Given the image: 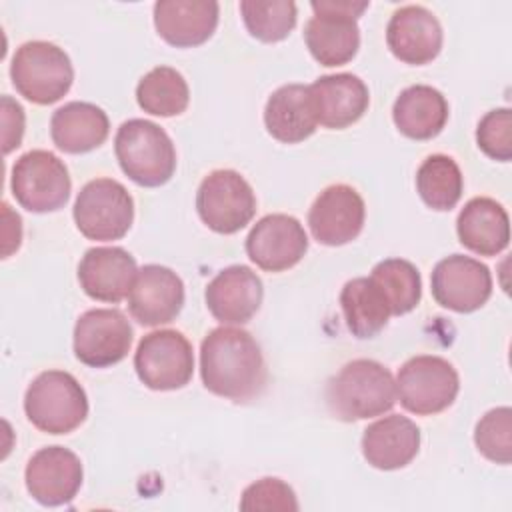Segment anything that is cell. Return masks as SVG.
I'll return each instance as SVG.
<instances>
[{
    "label": "cell",
    "mask_w": 512,
    "mask_h": 512,
    "mask_svg": "<svg viewBox=\"0 0 512 512\" xmlns=\"http://www.w3.org/2000/svg\"><path fill=\"white\" fill-rule=\"evenodd\" d=\"M10 188L22 208L44 214L60 210L68 202L72 182L66 164L56 154L30 150L14 162Z\"/></svg>",
    "instance_id": "cell-9"
},
{
    "label": "cell",
    "mask_w": 512,
    "mask_h": 512,
    "mask_svg": "<svg viewBox=\"0 0 512 512\" xmlns=\"http://www.w3.org/2000/svg\"><path fill=\"white\" fill-rule=\"evenodd\" d=\"M370 278L386 296L394 316L408 314L418 306L422 296V280L412 262L404 258H386L372 268Z\"/></svg>",
    "instance_id": "cell-31"
},
{
    "label": "cell",
    "mask_w": 512,
    "mask_h": 512,
    "mask_svg": "<svg viewBox=\"0 0 512 512\" xmlns=\"http://www.w3.org/2000/svg\"><path fill=\"white\" fill-rule=\"evenodd\" d=\"M464 188L460 166L446 154L428 156L416 172V190L432 210H450L458 204Z\"/></svg>",
    "instance_id": "cell-30"
},
{
    "label": "cell",
    "mask_w": 512,
    "mask_h": 512,
    "mask_svg": "<svg viewBox=\"0 0 512 512\" xmlns=\"http://www.w3.org/2000/svg\"><path fill=\"white\" fill-rule=\"evenodd\" d=\"M478 148L492 160L508 162L512 158V112L496 108L482 116L476 128Z\"/></svg>",
    "instance_id": "cell-34"
},
{
    "label": "cell",
    "mask_w": 512,
    "mask_h": 512,
    "mask_svg": "<svg viewBox=\"0 0 512 512\" xmlns=\"http://www.w3.org/2000/svg\"><path fill=\"white\" fill-rule=\"evenodd\" d=\"M480 454L496 464L512 462V410L508 406L488 410L474 428Z\"/></svg>",
    "instance_id": "cell-33"
},
{
    "label": "cell",
    "mask_w": 512,
    "mask_h": 512,
    "mask_svg": "<svg viewBox=\"0 0 512 512\" xmlns=\"http://www.w3.org/2000/svg\"><path fill=\"white\" fill-rule=\"evenodd\" d=\"M240 14L248 32L260 42H280L296 26V4L290 0H242Z\"/></svg>",
    "instance_id": "cell-32"
},
{
    "label": "cell",
    "mask_w": 512,
    "mask_h": 512,
    "mask_svg": "<svg viewBox=\"0 0 512 512\" xmlns=\"http://www.w3.org/2000/svg\"><path fill=\"white\" fill-rule=\"evenodd\" d=\"M366 206L362 196L348 184L324 188L308 212V226L324 246H342L352 242L364 228Z\"/></svg>",
    "instance_id": "cell-16"
},
{
    "label": "cell",
    "mask_w": 512,
    "mask_h": 512,
    "mask_svg": "<svg viewBox=\"0 0 512 512\" xmlns=\"http://www.w3.org/2000/svg\"><path fill=\"white\" fill-rule=\"evenodd\" d=\"M340 308L346 328L356 338L376 336L392 316L390 306L378 284L368 276L352 278L340 292Z\"/></svg>",
    "instance_id": "cell-28"
},
{
    "label": "cell",
    "mask_w": 512,
    "mask_h": 512,
    "mask_svg": "<svg viewBox=\"0 0 512 512\" xmlns=\"http://www.w3.org/2000/svg\"><path fill=\"white\" fill-rule=\"evenodd\" d=\"M138 106L152 116H178L188 108L190 90L184 76L170 66H156L136 86Z\"/></svg>",
    "instance_id": "cell-29"
},
{
    "label": "cell",
    "mask_w": 512,
    "mask_h": 512,
    "mask_svg": "<svg viewBox=\"0 0 512 512\" xmlns=\"http://www.w3.org/2000/svg\"><path fill=\"white\" fill-rule=\"evenodd\" d=\"M314 16L304 26V40L316 62L322 66H342L360 48L358 18L370 2L322 0L310 4Z\"/></svg>",
    "instance_id": "cell-6"
},
{
    "label": "cell",
    "mask_w": 512,
    "mask_h": 512,
    "mask_svg": "<svg viewBox=\"0 0 512 512\" xmlns=\"http://www.w3.org/2000/svg\"><path fill=\"white\" fill-rule=\"evenodd\" d=\"M10 78L20 96L46 106L58 102L70 90L74 68L60 46L46 40H30L16 48Z\"/></svg>",
    "instance_id": "cell-5"
},
{
    "label": "cell",
    "mask_w": 512,
    "mask_h": 512,
    "mask_svg": "<svg viewBox=\"0 0 512 512\" xmlns=\"http://www.w3.org/2000/svg\"><path fill=\"white\" fill-rule=\"evenodd\" d=\"M396 128L412 140H430L448 122V102L444 94L428 84H414L400 92L392 106Z\"/></svg>",
    "instance_id": "cell-27"
},
{
    "label": "cell",
    "mask_w": 512,
    "mask_h": 512,
    "mask_svg": "<svg viewBox=\"0 0 512 512\" xmlns=\"http://www.w3.org/2000/svg\"><path fill=\"white\" fill-rule=\"evenodd\" d=\"M460 390L456 368L442 356H414L396 376V398L418 416H430L452 406Z\"/></svg>",
    "instance_id": "cell-8"
},
{
    "label": "cell",
    "mask_w": 512,
    "mask_h": 512,
    "mask_svg": "<svg viewBox=\"0 0 512 512\" xmlns=\"http://www.w3.org/2000/svg\"><path fill=\"white\" fill-rule=\"evenodd\" d=\"M132 346V326L116 308H92L74 326V356L90 368L124 360Z\"/></svg>",
    "instance_id": "cell-12"
},
{
    "label": "cell",
    "mask_w": 512,
    "mask_h": 512,
    "mask_svg": "<svg viewBox=\"0 0 512 512\" xmlns=\"http://www.w3.org/2000/svg\"><path fill=\"white\" fill-rule=\"evenodd\" d=\"M84 470L80 458L64 446L40 448L26 464L24 482L42 506H62L76 498Z\"/></svg>",
    "instance_id": "cell-15"
},
{
    "label": "cell",
    "mask_w": 512,
    "mask_h": 512,
    "mask_svg": "<svg viewBox=\"0 0 512 512\" xmlns=\"http://www.w3.org/2000/svg\"><path fill=\"white\" fill-rule=\"evenodd\" d=\"M134 368L150 390H178L192 380L194 352L188 338L178 330L146 334L136 348Z\"/></svg>",
    "instance_id": "cell-11"
},
{
    "label": "cell",
    "mask_w": 512,
    "mask_h": 512,
    "mask_svg": "<svg viewBox=\"0 0 512 512\" xmlns=\"http://www.w3.org/2000/svg\"><path fill=\"white\" fill-rule=\"evenodd\" d=\"M264 126L272 138L296 144L316 132V116L308 86L284 84L274 90L264 106Z\"/></svg>",
    "instance_id": "cell-25"
},
{
    "label": "cell",
    "mask_w": 512,
    "mask_h": 512,
    "mask_svg": "<svg viewBox=\"0 0 512 512\" xmlns=\"http://www.w3.org/2000/svg\"><path fill=\"white\" fill-rule=\"evenodd\" d=\"M114 152L122 172L138 186L166 184L176 170V148L164 128L150 120L122 122L114 138Z\"/></svg>",
    "instance_id": "cell-3"
},
{
    "label": "cell",
    "mask_w": 512,
    "mask_h": 512,
    "mask_svg": "<svg viewBox=\"0 0 512 512\" xmlns=\"http://www.w3.org/2000/svg\"><path fill=\"white\" fill-rule=\"evenodd\" d=\"M184 306V284L180 276L160 264H146L136 272L128 292V308L142 326L172 322Z\"/></svg>",
    "instance_id": "cell-17"
},
{
    "label": "cell",
    "mask_w": 512,
    "mask_h": 512,
    "mask_svg": "<svg viewBox=\"0 0 512 512\" xmlns=\"http://www.w3.org/2000/svg\"><path fill=\"white\" fill-rule=\"evenodd\" d=\"M456 232L464 248L480 256H496L510 242V220L502 204L488 196H478L460 210Z\"/></svg>",
    "instance_id": "cell-24"
},
{
    "label": "cell",
    "mask_w": 512,
    "mask_h": 512,
    "mask_svg": "<svg viewBox=\"0 0 512 512\" xmlns=\"http://www.w3.org/2000/svg\"><path fill=\"white\" fill-rule=\"evenodd\" d=\"M2 124H4L2 150L4 154H10L14 148L20 146L24 136V110L10 96H2Z\"/></svg>",
    "instance_id": "cell-36"
},
{
    "label": "cell",
    "mask_w": 512,
    "mask_h": 512,
    "mask_svg": "<svg viewBox=\"0 0 512 512\" xmlns=\"http://www.w3.org/2000/svg\"><path fill=\"white\" fill-rule=\"evenodd\" d=\"M430 286L434 300L442 308L468 314L488 302L492 294V274L480 260L452 254L434 266Z\"/></svg>",
    "instance_id": "cell-13"
},
{
    "label": "cell",
    "mask_w": 512,
    "mask_h": 512,
    "mask_svg": "<svg viewBox=\"0 0 512 512\" xmlns=\"http://www.w3.org/2000/svg\"><path fill=\"white\" fill-rule=\"evenodd\" d=\"M316 122L340 130L358 122L370 104L368 86L354 74H326L308 86Z\"/></svg>",
    "instance_id": "cell-20"
},
{
    "label": "cell",
    "mask_w": 512,
    "mask_h": 512,
    "mask_svg": "<svg viewBox=\"0 0 512 512\" xmlns=\"http://www.w3.org/2000/svg\"><path fill=\"white\" fill-rule=\"evenodd\" d=\"M326 404L342 422L374 418L396 404V382L384 364L358 358L328 380Z\"/></svg>",
    "instance_id": "cell-2"
},
{
    "label": "cell",
    "mask_w": 512,
    "mask_h": 512,
    "mask_svg": "<svg viewBox=\"0 0 512 512\" xmlns=\"http://www.w3.org/2000/svg\"><path fill=\"white\" fill-rule=\"evenodd\" d=\"M72 214L88 240H120L134 222V200L118 180L96 178L82 186Z\"/></svg>",
    "instance_id": "cell-7"
},
{
    "label": "cell",
    "mask_w": 512,
    "mask_h": 512,
    "mask_svg": "<svg viewBox=\"0 0 512 512\" xmlns=\"http://www.w3.org/2000/svg\"><path fill=\"white\" fill-rule=\"evenodd\" d=\"M136 272V260L128 250L120 246H96L82 256L78 282L92 300L116 304L128 296Z\"/></svg>",
    "instance_id": "cell-21"
},
{
    "label": "cell",
    "mask_w": 512,
    "mask_h": 512,
    "mask_svg": "<svg viewBox=\"0 0 512 512\" xmlns=\"http://www.w3.org/2000/svg\"><path fill=\"white\" fill-rule=\"evenodd\" d=\"M110 122L106 112L90 102H68L50 118V136L58 150L84 154L108 138Z\"/></svg>",
    "instance_id": "cell-26"
},
{
    "label": "cell",
    "mask_w": 512,
    "mask_h": 512,
    "mask_svg": "<svg viewBox=\"0 0 512 512\" xmlns=\"http://www.w3.org/2000/svg\"><path fill=\"white\" fill-rule=\"evenodd\" d=\"M420 450V428L406 416L390 414L372 422L362 434V454L378 470L408 466Z\"/></svg>",
    "instance_id": "cell-23"
},
{
    "label": "cell",
    "mask_w": 512,
    "mask_h": 512,
    "mask_svg": "<svg viewBox=\"0 0 512 512\" xmlns=\"http://www.w3.org/2000/svg\"><path fill=\"white\" fill-rule=\"evenodd\" d=\"M2 216H4V250L2 256L8 258L14 250H18L22 240V220L18 214L10 210V206L2 204Z\"/></svg>",
    "instance_id": "cell-37"
},
{
    "label": "cell",
    "mask_w": 512,
    "mask_h": 512,
    "mask_svg": "<svg viewBox=\"0 0 512 512\" xmlns=\"http://www.w3.org/2000/svg\"><path fill=\"white\" fill-rule=\"evenodd\" d=\"M26 418L46 434H68L88 416V398L80 382L64 370L38 374L24 394Z\"/></svg>",
    "instance_id": "cell-4"
},
{
    "label": "cell",
    "mask_w": 512,
    "mask_h": 512,
    "mask_svg": "<svg viewBox=\"0 0 512 512\" xmlns=\"http://www.w3.org/2000/svg\"><path fill=\"white\" fill-rule=\"evenodd\" d=\"M308 250L304 226L288 214L260 218L246 236L248 258L266 272H284L296 266Z\"/></svg>",
    "instance_id": "cell-14"
},
{
    "label": "cell",
    "mask_w": 512,
    "mask_h": 512,
    "mask_svg": "<svg viewBox=\"0 0 512 512\" xmlns=\"http://www.w3.org/2000/svg\"><path fill=\"white\" fill-rule=\"evenodd\" d=\"M218 14L220 6L212 0H160L154 4V26L170 46L192 48L214 34Z\"/></svg>",
    "instance_id": "cell-22"
},
{
    "label": "cell",
    "mask_w": 512,
    "mask_h": 512,
    "mask_svg": "<svg viewBox=\"0 0 512 512\" xmlns=\"http://www.w3.org/2000/svg\"><path fill=\"white\" fill-rule=\"evenodd\" d=\"M240 510L268 512V510H298L294 490L280 478H262L242 492Z\"/></svg>",
    "instance_id": "cell-35"
},
{
    "label": "cell",
    "mask_w": 512,
    "mask_h": 512,
    "mask_svg": "<svg viewBox=\"0 0 512 512\" xmlns=\"http://www.w3.org/2000/svg\"><path fill=\"white\" fill-rule=\"evenodd\" d=\"M200 376L208 392L232 402H248L264 390L268 372L260 344L250 332L220 326L202 340Z\"/></svg>",
    "instance_id": "cell-1"
},
{
    "label": "cell",
    "mask_w": 512,
    "mask_h": 512,
    "mask_svg": "<svg viewBox=\"0 0 512 512\" xmlns=\"http://www.w3.org/2000/svg\"><path fill=\"white\" fill-rule=\"evenodd\" d=\"M196 210L210 230L234 234L254 218L256 196L240 172L214 170L198 186Z\"/></svg>",
    "instance_id": "cell-10"
},
{
    "label": "cell",
    "mask_w": 512,
    "mask_h": 512,
    "mask_svg": "<svg viewBox=\"0 0 512 512\" xmlns=\"http://www.w3.org/2000/svg\"><path fill=\"white\" fill-rule=\"evenodd\" d=\"M442 26L438 18L424 6L408 4L388 20L386 44L390 52L406 64H428L442 50Z\"/></svg>",
    "instance_id": "cell-18"
},
{
    "label": "cell",
    "mask_w": 512,
    "mask_h": 512,
    "mask_svg": "<svg viewBox=\"0 0 512 512\" xmlns=\"http://www.w3.org/2000/svg\"><path fill=\"white\" fill-rule=\"evenodd\" d=\"M264 286L258 274L242 264L220 270L206 286L204 300L210 314L222 324H244L260 308Z\"/></svg>",
    "instance_id": "cell-19"
}]
</instances>
